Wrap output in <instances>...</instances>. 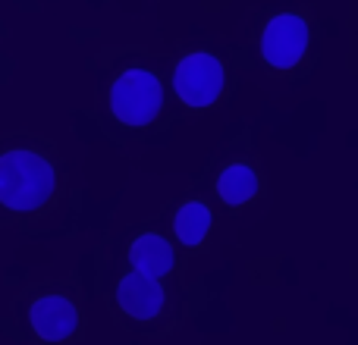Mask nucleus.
<instances>
[{"label": "nucleus", "mask_w": 358, "mask_h": 345, "mask_svg": "<svg viewBox=\"0 0 358 345\" xmlns=\"http://www.w3.org/2000/svg\"><path fill=\"white\" fill-rule=\"evenodd\" d=\"M54 191V170L31 151H10L0 157V204L10 210H35Z\"/></svg>", "instance_id": "f257e3e1"}, {"label": "nucleus", "mask_w": 358, "mask_h": 345, "mask_svg": "<svg viewBox=\"0 0 358 345\" xmlns=\"http://www.w3.org/2000/svg\"><path fill=\"white\" fill-rule=\"evenodd\" d=\"M164 104V88L161 82L155 79L145 69H129L117 79L110 91V107L123 123L129 126H145L161 113Z\"/></svg>", "instance_id": "f03ea898"}, {"label": "nucleus", "mask_w": 358, "mask_h": 345, "mask_svg": "<svg viewBox=\"0 0 358 345\" xmlns=\"http://www.w3.org/2000/svg\"><path fill=\"white\" fill-rule=\"evenodd\" d=\"M173 88L182 98V104L192 107H208L217 101V94L223 91V66L217 57L210 54H189L176 66Z\"/></svg>", "instance_id": "7ed1b4c3"}, {"label": "nucleus", "mask_w": 358, "mask_h": 345, "mask_svg": "<svg viewBox=\"0 0 358 345\" xmlns=\"http://www.w3.org/2000/svg\"><path fill=\"white\" fill-rule=\"evenodd\" d=\"M305 47H308V25L305 19L283 13V16H273L264 29L261 38V54L271 66L277 69H289L302 60Z\"/></svg>", "instance_id": "20e7f679"}, {"label": "nucleus", "mask_w": 358, "mask_h": 345, "mask_svg": "<svg viewBox=\"0 0 358 345\" xmlns=\"http://www.w3.org/2000/svg\"><path fill=\"white\" fill-rule=\"evenodd\" d=\"M117 302L126 314H132L136 321H151L161 314L164 308V289L157 279L142 277V273H129L117 289Z\"/></svg>", "instance_id": "39448f33"}, {"label": "nucleus", "mask_w": 358, "mask_h": 345, "mask_svg": "<svg viewBox=\"0 0 358 345\" xmlns=\"http://www.w3.org/2000/svg\"><path fill=\"white\" fill-rule=\"evenodd\" d=\"M76 308L60 295L38 298L31 304V330L41 336L44 342H60L76 330Z\"/></svg>", "instance_id": "423d86ee"}, {"label": "nucleus", "mask_w": 358, "mask_h": 345, "mask_svg": "<svg viewBox=\"0 0 358 345\" xmlns=\"http://www.w3.org/2000/svg\"><path fill=\"white\" fill-rule=\"evenodd\" d=\"M129 260H132V267H136V273L161 279L164 273L173 270V248H170L161 235H142V239L132 242Z\"/></svg>", "instance_id": "0eeeda50"}, {"label": "nucleus", "mask_w": 358, "mask_h": 345, "mask_svg": "<svg viewBox=\"0 0 358 345\" xmlns=\"http://www.w3.org/2000/svg\"><path fill=\"white\" fill-rule=\"evenodd\" d=\"M217 191H220V198L227 204H245L248 198L258 191V179H255V172L248 170V167L236 163V167H229L220 176V182H217Z\"/></svg>", "instance_id": "6e6552de"}, {"label": "nucleus", "mask_w": 358, "mask_h": 345, "mask_svg": "<svg viewBox=\"0 0 358 345\" xmlns=\"http://www.w3.org/2000/svg\"><path fill=\"white\" fill-rule=\"evenodd\" d=\"M210 229V210L204 204L192 201L182 204V210L176 214V235L182 245H198Z\"/></svg>", "instance_id": "1a4fd4ad"}]
</instances>
